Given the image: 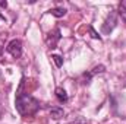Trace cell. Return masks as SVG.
<instances>
[{"label": "cell", "mask_w": 126, "mask_h": 124, "mask_svg": "<svg viewBox=\"0 0 126 124\" xmlns=\"http://www.w3.org/2000/svg\"><path fill=\"white\" fill-rule=\"evenodd\" d=\"M15 107H16V111L24 117L34 115L40 110V101L35 99L30 93L24 92V79H22V82H21V85L18 88V92H16Z\"/></svg>", "instance_id": "obj_1"}, {"label": "cell", "mask_w": 126, "mask_h": 124, "mask_svg": "<svg viewBox=\"0 0 126 124\" xmlns=\"http://www.w3.org/2000/svg\"><path fill=\"white\" fill-rule=\"evenodd\" d=\"M116 24H117V12H116V10H111V12L107 15V18H106V21H104V24H103V26H101V32H103L104 35L110 34V32L116 28Z\"/></svg>", "instance_id": "obj_2"}, {"label": "cell", "mask_w": 126, "mask_h": 124, "mask_svg": "<svg viewBox=\"0 0 126 124\" xmlns=\"http://www.w3.org/2000/svg\"><path fill=\"white\" fill-rule=\"evenodd\" d=\"M6 50H7V53L13 57V59H19L21 56H22V41L21 39H12L9 44H7V47H6Z\"/></svg>", "instance_id": "obj_3"}, {"label": "cell", "mask_w": 126, "mask_h": 124, "mask_svg": "<svg viewBox=\"0 0 126 124\" xmlns=\"http://www.w3.org/2000/svg\"><path fill=\"white\" fill-rule=\"evenodd\" d=\"M60 38H62V32L59 28H54L53 31L48 32V35H47V38H46V42H47V45L50 47V48H56L57 47V42L60 41Z\"/></svg>", "instance_id": "obj_4"}, {"label": "cell", "mask_w": 126, "mask_h": 124, "mask_svg": "<svg viewBox=\"0 0 126 124\" xmlns=\"http://www.w3.org/2000/svg\"><path fill=\"white\" fill-rule=\"evenodd\" d=\"M104 70H106V67H104L103 64L95 66L91 72H87V73H84V74H82V83H90V80H91V77H93V76H95L97 73H103Z\"/></svg>", "instance_id": "obj_5"}, {"label": "cell", "mask_w": 126, "mask_h": 124, "mask_svg": "<svg viewBox=\"0 0 126 124\" xmlns=\"http://www.w3.org/2000/svg\"><path fill=\"white\" fill-rule=\"evenodd\" d=\"M50 115L54 120H60L63 115H64V111H63V108H60V107H53L50 110Z\"/></svg>", "instance_id": "obj_6"}, {"label": "cell", "mask_w": 126, "mask_h": 124, "mask_svg": "<svg viewBox=\"0 0 126 124\" xmlns=\"http://www.w3.org/2000/svg\"><path fill=\"white\" fill-rule=\"evenodd\" d=\"M54 93H56V98L60 101V102H66L67 101V93H66V91L63 89V88H56V91H54Z\"/></svg>", "instance_id": "obj_7"}, {"label": "cell", "mask_w": 126, "mask_h": 124, "mask_svg": "<svg viewBox=\"0 0 126 124\" xmlns=\"http://www.w3.org/2000/svg\"><path fill=\"white\" fill-rule=\"evenodd\" d=\"M48 13L53 15V16H56V18H63L66 15V9L64 7H53V9L48 10Z\"/></svg>", "instance_id": "obj_8"}, {"label": "cell", "mask_w": 126, "mask_h": 124, "mask_svg": "<svg viewBox=\"0 0 126 124\" xmlns=\"http://www.w3.org/2000/svg\"><path fill=\"white\" fill-rule=\"evenodd\" d=\"M117 15L122 18V21L126 22V0L125 1H120L119 3V7H117Z\"/></svg>", "instance_id": "obj_9"}, {"label": "cell", "mask_w": 126, "mask_h": 124, "mask_svg": "<svg viewBox=\"0 0 126 124\" xmlns=\"http://www.w3.org/2000/svg\"><path fill=\"white\" fill-rule=\"evenodd\" d=\"M51 59H53V62L56 63V66H57V67H62V66H63V59L60 57V56L54 54V56H51Z\"/></svg>", "instance_id": "obj_10"}, {"label": "cell", "mask_w": 126, "mask_h": 124, "mask_svg": "<svg viewBox=\"0 0 126 124\" xmlns=\"http://www.w3.org/2000/svg\"><path fill=\"white\" fill-rule=\"evenodd\" d=\"M88 31H90V34H91V37H93V38H95V39H101V37H100V35L94 31V28H93L91 25L88 26Z\"/></svg>", "instance_id": "obj_11"}, {"label": "cell", "mask_w": 126, "mask_h": 124, "mask_svg": "<svg viewBox=\"0 0 126 124\" xmlns=\"http://www.w3.org/2000/svg\"><path fill=\"white\" fill-rule=\"evenodd\" d=\"M70 124H88V121H87V120H85L84 117H78V118H76L75 121H72Z\"/></svg>", "instance_id": "obj_12"}, {"label": "cell", "mask_w": 126, "mask_h": 124, "mask_svg": "<svg viewBox=\"0 0 126 124\" xmlns=\"http://www.w3.org/2000/svg\"><path fill=\"white\" fill-rule=\"evenodd\" d=\"M0 6H1V7H6V6H7V1H0Z\"/></svg>", "instance_id": "obj_13"}, {"label": "cell", "mask_w": 126, "mask_h": 124, "mask_svg": "<svg viewBox=\"0 0 126 124\" xmlns=\"http://www.w3.org/2000/svg\"><path fill=\"white\" fill-rule=\"evenodd\" d=\"M1 51H3V45H1V42H0V54H1Z\"/></svg>", "instance_id": "obj_14"}, {"label": "cell", "mask_w": 126, "mask_h": 124, "mask_svg": "<svg viewBox=\"0 0 126 124\" xmlns=\"http://www.w3.org/2000/svg\"><path fill=\"white\" fill-rule=\"evenodd\" d=\"M0 74H1V72H0Z\"/></svg>", "instance_id": "obj_15"}]
</instances>
